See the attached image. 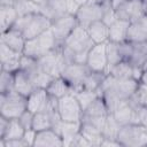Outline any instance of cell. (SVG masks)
Segmentation results:
<instances>
[{
  "label": "cell",
  "instance_id": "6da1fadb",
  "mask_svg": "<svg viewBox=\"0 0 147 147\" xmlns=\"http://www.w3.org/2000/svg\"><path fill=\"white\" fill-rule=\"evenodd\" d=\"M93 45L94 42L87 30L78 24L61 45V48L68 64L74 62L86 64L87 54Z\"/></svg>",
  "mask_w": 147,
  "mask_h": 147
},
{
  "label": "cell",
  "instance_id": "7a4b0ae2",
  "mask_svg": "<svg viewBox=\"0 0 147 147\" xmlns=\"http://www.w3.org/2000/svg\"><path fill=\"white\" fill-rule=\"evenodd\" d=\"M51 25H52V21L48 17H46L44 14L33 13V14L20 16L13 28L20 30L23 33L24 38L28 40L51 29Z\"/></svg>",
  "mask_w": 147,
  "mask_h": 147
},
{
  "label": "cell",
  "instance_id": "3957f363",
  "mask_svg": "<svg viewBox=\"0 0 147 147\" xmlns=\"http://www.w3.org/2000/svg\"><path fill=\"white\" fill-rule=\"evenodd\" d=\"M28 109L26 96L20 94L15 90L0 94V115L8 118H20Z\"/></svg>",
  "mask_w": 147,
  "mask_h": 147
},
{
  "label": "cell",
  "instance_id": "277c9868",
  "mask_svg": "<svg viewBox=\"0 0 147 147\" xmlns=\"http://www.w3.org/2000/svg\"><path fill=\"white\" fill-rule=\"evenodd\" d=\"M57 46L59 45H57V42L53 36L52 30L48 29L34 38L28 39L25 41L23 54L38 60Z\"/></svg>",
  "mask_w": 147,
  "mask_h": 147
},
{
  "label": "cell",
  "instance_id": "5b68a950",
  "mask_svg": "<svg viewBox=\"0 0 147 147\" xmlns=\"http://www.w3.org/2000/svg\"><path fill=\"white\" fill-rule=\"evenodd\" d=\"M117 141L123 147H142L147 146V127L140 123L122 125Z\"/></svg>",
  "mask_w": 147,
  "mask_h": 147
},
{
  "label": "cell",
  "instance_id": "8992f818",
  "mask_svg": "<svg viewBox=\"0 0 147 147\" xmlns=\"http://www.w3.org/2000/svg\"><path fill=\"white\" fill-rule=\"evenodd\" d=\"M38 63H39L40 68L45 72L51 75L53 78L61 77L62 71L64 70V68L68 64L63 56L61 46L55 47L54 49H52L51 52H48L47 54H45L44 56L38 59Z\"/></svg>",
  "mask_w": 147,
  "mask_h": 147
},
{
  "label": "cell",
  "instance_id": "52a82bcc",
  "mask_svg": "<svg viewBox=\"0 0 147 147\" xmlns=\"http://www.w3.org/2000/svg\"><path fill=\"white\" fill-rule=\"evenodd\" d=\"M79 6L74 0H47L40 5V13L52 22L68 14H76Z\"/></svg>",
  "mask_w": 147,
  "mask_h": 147
},
{
  "label": "cell",
  "instance_id": "ba28073f",
  "mask_svg": "<svg viewBox=\"0 0 147 147\" xmlns=\"http://www.w3.org/2000/svg\"><path fill=\"white\" fill-rule=\"evenodd\" d=\"M57 111L64 122H80L84 114L74 93L67 94L57 100Z\"/></svg>",
  "mask_w": 147,
  "mask_h": 147
},
{
  "label": "cell",
  "instance_id": "9c48e42d",
  "mask_svg": "<svg viewBox=\"0 0 147 147\" xmlns=\"http://www.w3.org/2000/svg\"><path fill=\"white\" fill-rule=\"evenodd\" d=\"M92 70L85 64V63H69L64 68V70L61 74V77L64 78L68 84L72 87V91H79L83 90V84L86 78V76ZM72 92V93H74Z\"/></svg>",
  "mask_w": 147,
  "mask_h": 147
},
{
  "label": "cell",
  "instance_id": "30bf717a",
  "mask_svg": "<svg viewBox=\"0 0 147 147\" xmlns=\"http://www.w3.org/2000/svg\"><path fill=\"white\" fill-rule=\"evenodd\" d=\"M77 25H78V22H77L76 15L74 14L64 15L52 22L51 30L59 46H61L64 42V40L69 37V34L74 31V29Z\"/></svg>",
  "mask_w": 147,
  "mask_h": 147
},
{
  "label": "cell",
  "instance_id": "8fae6325",
  "mask_svg": "<svg viewBox=\"0 0 147 147\" xmlns=\"http://www.w3.org/2000/svg\"><path fill=\"white\" fill-rule=\"evenodd\" d=\"M115 15L117 20L127 22H133L146 16L142 0H125L115 9Z\"/></svg>",
  "mask_w": 147,
  "mask_h": 147
},
{
  "label": "cell",
  "instance_id": "7c38bea8",
  "mask_svg": "<svg viewBox=\"0 0 147 147\" xmlns=\"http://www.w3.org/2000/svg\"><path fill=\"white\" fill-rule=\"evenodd\" d=\"M75 15L78 24L86 29L91 23L102 20L103 7L100 2H87L83 6H79Z\"/></svg>",
  "mask_w": 147,
  "mask_h": 147
},
{
  "label": "cell",
  "instance_id": "4fadbf2b",
  "mask_svg": "<svg viewBox=\"0 0 147 147\" xmlns=\"http://www.w3.org/2000/svg\"><path fill=\"white\" fill-rule=\"evenodd\" d=\"M86 65L95 72H106L108 69V59L106 52V42L94 44L87 54Z\"/></svg>",
  "mask_w": 147,
  "mask_h": 147
},
{
  "label": "cell",
  "instance_id": "5bb4252c",
  "mask_svg": "<svg viewBox=\"0 0 147 147\" xmlns=\"http://www.w3.org/2000/svg\"><path fill=\"white\" fill-rule=\"evenodd\" d=\"M22 53H18L9 48L6 44L0 42V59H1V70L9 72H16L21 68Z\"/></svg>",
  "mask_w": 147,
  "mask_h": 147
},
{
  "label": "cell",
  "instance_id": "9a60e30c",
  "mask_svg": "<svg viewBox=\"0 0 147 147\" xmlns=\"http://www.w3.org/2000/svg\"><path fill=\"white\" fill-rule=\"evenodd\" d=\"M107 74H110L115 78H134L139 82L142 68L133 67L129 61H121L117 64L108 67Z\"/></svg>",
  "mask_w": 147,
  "mask_h": 147
},
{
  "label": "cell",
  "instance_id": "2e32d148",
  "mask_svg": "<svg viewBox=\"0 0 147 147\" xmlns=\"http://www.w3.org/2000/svg\"><path fill=\"white\" fill-rule=\"evenodd\" d=\"M49 98H51V95L48 94L46 88H34L26 96L28 110H30L33 114L45 111L48 106Z\"/></svg>",
  "mask_w": 147,
  "mask_h": 147
},
{
  "label": "cell",
  "instance_id": "e0dca14e",
  "mask_svg": "<svg viewBox=\"0 0 147 147\" xmlns=\"http://www.w3.org/2000/svg\"><path fill=\"white\" fill-rule=\"evenodd\" d=\"M114 117L121 125H126V124H137L140 123L138 111L129 103V101L122 102L113 113Z\"/></svg>",
  "mask_w": 147,
  "mask_h": 147
},
{
  "label": "cell",
  "instance_id": "ac0fdd59",
  "mask_svg": "<svg viewBox=\"0 0 147 147\" xmlns=\"http://www.w3.org/2000/svg\"><path fill=\"white\" fill-rule=\"evenodd\" d=\"M126 40L131 42L147 41V15L137 21L130 22Z\"/></svg>",
  "mask_w": 147,
  "mask_h": 147
},
{
  "label": "cell",
  "instance_id": "d6986e66",
  "mask_svg": "<svg viewBox=\"0 0 147 147\" xmlns=\"http://www.w3.org/2000/svg\"><path fill=\"white\" fill-rule=\"evenodd\" d=\"M63 140L61 136L53 129L39 131L36 134L33 147H62Z\"/></svg>",
  "mask_w": 147,
  "mask_h": 147
},
{
  "label": "cell",
  "instance_id": "ffe728a7",
  "mask_svg": "<svg viewBox=\"0 0 147 147\" xmlns=\"http://www.w3.org/2000/svg\"><path fill=\"white\" fill-rule=\"evenodd\" d=\"M25 41H26V39L24 38L23 33L20 30L15 29V28H11V29L7 30L6 32L1 33L0 42L6 44L9 48H11V49H14L18 53H22V54H23V51H24Z\"/></svg>",
  "mask_w": 147,
  "mask_h": 147
},
{
  "label": "cell",
  "instance_id": "44dd1931",
  "mask_svg": "<svg viewBox=\"0 0 147 147\" xmlns=\"http://www.w3.org/2000/svg\"><path fill=\"white\" fill-rule=\"evenodd\" d=\"M80 131V122H64L62 121L56 130L63 140V146H71L75 138Z\"/></svg>",
  "mask_w": 147,
  "mask_h": 147
},
{
  "label": "cell",
  "instance_id": "7402d4cb",
  "mask_svg": "<svg viewBox=\"0 0 147 147\" xmlns=\"http://www.w3.org/2000/svg\"><path fill=\"white\" fill-rule=\"evenodd\" d=\"M86 30L94 44L107 42L109 39V26L102 20L91 23Z\"/></svg>",
  "mask_w": 147,
  "mask_h": 147
},
{
  "label": "cell",
  "instance_id": "603a6c76",
  "mask_svg": "<svg viewBox=\"0 0 147 147\" xmlns=\"http://www.w3.org/2000/svg\"><path fill=\"white\" fill-rule=\"evenodd\" d=\"M18 18V14L15 9V7L9 5H1L0 6V28L1 33L6 32L7 30L11 29L15 24V22Z\"/></svg>",
  "mask_w": 147,
  "mask_h": 147
},
{
  "label": "cell",
  "instance_id": "cb8c5ba5",
  "mask_svg": "<svg viewBox=\"0 0 147 147\" xmlns=\"http://www.w3.org/2000/svg\"><path fill=\"white\" fill-rule=\"evenodd\" d=\"M14 90L24 96H28L34 90L30 77L21 69L14 72Z\"/></svg>",
  "mask_w": 147,
  "mask_h": 147
},
{
  "label": "cell",
  "instance_id": "d4e9b609",
  "mask_svg": "<svg viewBox=\"0 0 147 147\" xmlns=\"http://www.w3.org/2000/svg\"><path fill=\"white\" fill-rule=\"evenodd\" d=\"M130 22L123 20H116L111 25H109V39L115 42H123L126 40L127 29Z\"/></svg>",
  "mask_w": 147,
  "mask_h": 147
},
{
  "label": "cell",
  "instance_id": "484cf974",
  "mask_svg": "<svg viewBox=\"0 0 147 147\" xmlns=\"http://www.w3.org/2000/svg\"><path fill=\"white\" fill-rule=\"evenodd\" d=\"M46 90H47V92H48L49 95H52V96H54L56 99H60V98H62V96H64V95L70 94V93L74 92L72 91V87L62 77L54 78L51 82V84L48 85V87Z\"/></svg>",
  "mask_w": 147,
  "mask_h": 147
},
{
  "label": "cell",
  "instance_id": "4316f807",
  "mask_svg": "<svg viewBox=\"0 0 147 147\" xmlns=\"http://www.w3.org/2000/svg\"><path fill=\"white\" fill-rule=\"evenodd\" d=\"M133 51L129 62L137 68H142L147 63V41L132 42Z\"/></svg>",
  "mask_w": 147,
  "mask_h": 147
},
{
  "label": "cell",
  "instance_id": "83f0119b",
  "mask_svg": "<svg viewBox=\"0 0 147 147\" xmlns=\"http://www.w3.org/2000/svg\"><path fill=\"white\" fill-rule=\"evenodd\" d=\"M79 132L92 146H100L103 140L102 132L98 127H95L88 123L80 122V131Z\"/></svg>",
  "mask_w": 147,
  "mask_h": 147
},
{
  "label": "cell",
  "instance_id": "f1b7e54d",
  "mask_svg": "<svg viewBox=\"0 0 147 147\" xmlns=\"http://www.w3.org/2000/svg\"><path fill=\"white\" fill-rule=\"evenodd\" d=\"M25 132L24 126L21 124L18 118L9 119V124L7 126V130L5 134L0 138V140H13V139H21L23 138Z\"/></svg>",
  "mask_w": 147,
  "mask_h": 147
},
{
  "label": "cell",
  "instance_id": "f546056e",
  "mask_svg": "<svg viewBox=\"0 0 147 147\" xmlns=\"http://www.w3.org/2000/svg\"><path fill=\"white\" fill-rule=\"evenodd\" d=\"M13 6L17 11L18 17L33 13H40V5L36 3L33 0H15Z\"/></svg>",
  "mask_w": 147,
  "mask_h": 147
},
{
  "label": "cell",
  "instance_id": "4dcf8cb0",
  "mask_svg": "<svg viewBox=\"0 0 147 147\" xmlns=\"http://www.w3.org/2000/svg\"><path fill=\"white\" fill-rule=\"evenodd\" d=\"M121 124L116 121V118L114 117L113 114H108L106 117V122L102 129V136L103 138H108V139H116L117 140V134L118 131L121 129Z\"/></svg>",
  "mask_w": 147,
  "mask_h": 147
},
{
  "label": "cell",
  "instance_id": "1f68e13d",
  "mask_svg": "<svg viewBox=\"0 0 147 147\" xmlns=\"http://www.w3.org/2000/svg\"><path fill=\"white\" fill-rule=\"evenodd\" d=\"M106 52H107V59H108V67L117 64L118 62L123 61L119 42L108 40L106 42Z\"/></svg>",
  "mask_w": 147,
  "mask_h": 147
},
{
  "label": "cell",
  "instance_id": "d6a6232c",
  "mask_svg": "<svg viewBox=\"0 0 147 147\" xmlns=\"http://www.w3.org/2000/svg\"><path fill=\"white\" fill-rule=\"evenodd\" d=\"M109 114L107 105L103 100V98L100 95L98 96L85 110L83 115H87V116H107Z\"/></svg>",
  "mask_w": 147,
  "mask_h": 147
},
{
  "label": "cell",
  "instance_id": "836d02e7",
  "mask_svg": "<svg viewBox=\"0 0 147 147\" xmlns=\"http://www.w3.org/2000/svg\"><path fill=\"white\" fill-rule=\"evenodd\" d=\"M74 95L77 98L83 111L98 98L100 96L99 92L98 91H91V90H86V88H83V90H79V91H76L74 92Z\"/></svg>",
  "mask_w": 147,
  "mask_h": 147
},
{
  "label": "cell",
  "instance_id": "e575fe53",
  "mask_svg": "<svg viewBox=\"0 0 147 147\" xmlns=\"http://www.w3.org/2000/svg\"><path fill=\"white\" fill-rule=\"evenodd\" d=\"M32 129L37 132L44 131L47 129H52V121H51V116L48 115V113H46V111L36 113L33 115Z\"/></svg>",
  "mask_w": 147,
  "mask_h": 147
},
{
  "label": "cell",
  "instance_id": "d590c367",
  "mask_svg": "<svg viewBox=\"0 0 147 147\" xmlns=\"http://www.w3.org/2000/svg\"><path fill=\"white\" fill-rule=\"evenodd\" d=\"M107 74L106 72H95V71H91L85 80H84V84H83V88H86V90H91V91H98V88L100 87L105 76Z\"/></svg>",
  "mask_w": 147,
  "mask_h": 147
},
{
  "label": "cell",
  "instance_id": "8d00e7d4",
  "mask_svg": "<svg viewBox=\"0 0 147 147\" xmlns=\"http://www.w3.org/2000/svg\"><path fill=\"white\" fill-rule=\"evenodd\" d=\"M14 90V72L1 70L0 76V94Z\"/></svg>",
  "mask_w": 147,
  "mask_h": 147
},
{
  "label": "cell",
  "instance_id": "74e56055",
  "mask_svg": "<svg viewBox=\"0 0 147 147\" xmlns=\"http://www.w3.org/2000/svg\"><path fill=\"white\" fill-rule=\"evenodd\" d=\"M132 96H133L140 105L147 107V86H146V85L139 84L138 90L136 91V93H134Z\"/></svg>",
  "mask_w": 147,
  "mask_h": 147
},
{
  "label": "cell",
  "instance_id": "f35d334b",
  "mask_svg": "<svg viewBox=\"0 0 147 147\" xmlns=\"http://www.w3.org/2000/svg\"><path fill=\"white\" fill-rule=\"evenodd\" d=\"M33 113H31L30 110H25L21 116H20V122H21V124L24 126V129L25 130H30V129H32V123H33Z\"/></svg>",
  "mask_w": 147,
  "mask_h": 147
},
{
  "label": "cell",
  "instance_id": "ab89813d",
  "mask_svg": "<svg viewBox=\"0 0 147 147\" xmlns=\"http://www.w3.org/2000/svg\"><path fill=\"white\" fill-rule=\"evenodd\" d=\"M36 134H37V131H34L33 129L25 130L24 136H23V140L26 142L28 147H33L34 140H36Z\"/></svg>",
  "mask_w": 147,
  "mask_h": 147
},
{
  "label": "cell",
  "instance_id": "60d3db41",
  "mask_svg": "<svg viewBox=\"0 0 147 147\" xmlns=\"http://www.w3.org/2000/svg\"><path fill=\"white\" fill-rule=\"evenodd\" d=\"M71 146H77V147H91L92 145L80 134V132L77 134V137L75 138V140H74V142H72V145Z\"/></svg>",
  "mask_w": 147,
  "mask_h": 147
},
{
  "label": "cell",
  "instance_id": "b9f144b4",
  "mask_svg": "<svg viewBox=\"0 0 147 147\" xmlns=\"http://www.w3.org/2000/svg\"><path fill=\"white\" fill-rule=\"evenodd\" d=\"M137 111H138V115H139L140 124H142L147 127V107L146 106H140Z\"/></svg>",
  "mask_w": 147,
  "mask_h": 147
},
{
  "label": "cell",
  "instance_id": "7bdbcfd3",
  "mask_svg": "<svg viewBox=\"0 0 147 147\" xmlns=\"http://www.w3.org/2000/svg\"><path fill=\"white\" fill-rule=\"evenodd\" d=\"M8 124H9V119L0 115V138L5 134V132H6V130H7Z\"/></svg>",
  "mask_w": 147,
  "mask_h": 147
},
{
  "label": "cell",
  "instance_id": "ee69618b",
  "mask_svg": "<svg viewBox=\"0 0 147 147\" xmlns=\"http://www.w3.org/2000/svg\"><path fill=\"white\" fill-rule=\"evenodd\" d=\"M103 146H107V147H109V146L121 147V144H119L116 139H108V138H103V140H102V142H101L100 147H103Z\"/></svg>",
  "mask_w": 147,
  "mask_h": 147
},
{
  "label": "cell",
  "instance_id": "f6af8a7d",
  "mask_svg": "<svg viewBox=\"0 0 147 147\" xmlns=\"http://www.w3.org/2000/svg\"><path fill=\"white\" fill-rule=\"evenodd\" d=\"M139 84L147 86V68H144V69H142V74H141V76H140Z\"/></svg>",
  "mask_w": 147,
  "mask_h": 147
},
{
  "label": "cell",
  "instance_id": "bcb514c9",
  "mask_svg": "<svg viewBox=\"0 0 147 147\" xmlns=\"http://www.w3.org/2000/svg\"><path fill=\"white\" fill-rule=\"evenodd\" d=\"M125 0H110V2H111V7H113V9L115 10L119 5H122L123 2H124Z\"/></svg>",
  "mask_w": 147,
  "mask_h": 147
},
{
  "label": "cell",
  "instance_id": "7dc6e473",
  "mask_svg": "<svg viewBox=\"0 0 147 147\" xmlns=\"http://www.w3.org/2000/svg\"><path fill=\"white\" fill-rule=\"evenodd\" d=\"M78 6H83V5H85V3H87V2H90V0H74Z\"/></svg>",
  "mask_w": 147,
  "mask_h": 147
},
{
  "label": "cell",
  "instance_id": "c3c4849f",
  "mask_svg": "<svg viewBox=\"0 0 147 147\" xmlns=\"http://www.w3.org/2000/svg\"><path fill=\"white\" fill-rule=\"evenodd\" d=\"M14 1H15V0H1V5H9V3L13 5Z\"/></svg>",
  "mask_w": 147,
  "mask_h": 147
},
{
  "label": "cell",
  "instance_id": "681fc988",
  "mask_svg": "<svg viewBox=\"0 0 147 147\" xmlns=\"http://www.w3.org/2000/svg\"><path fill=\"white\" fill-rule=\"evenodd\" d=\"M142 3H144V8H145V13L147 15V0H142Z\"/></svg>",
  "mask_w": 147,
  "mask_h": 147
},
{
  "label": "cell",
  "instance_id": "f907efd6",
  "mask_svg": "<svg viewBox=\"0 0 147 147\" xmlns=\"http://www.w3.org/2000/svg\"><path fill=\"white\" fill-rule=\"evenodd\" d=\"M36 3H38V5H42V3H45L47 0H33Z\"/></svg>",
  "mask_w": 147,
  "mask_h": 147
}]
</instances>
